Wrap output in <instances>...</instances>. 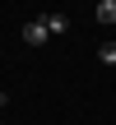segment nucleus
<instances>
[{
	"label": "nucleus",
	"mask_w": 116,
	"mask_h": 125,
	"mask_svg": "<svg viewBox=\"0 0 116 125\" xmlns=\"http://www.w3.org/2000/svg\"><path fill=\"white\" fill-rule=\"evenodd\" d=\"M46 37H51V28H46V19H37V23H28V28H23V42H28V46H42Z\"/></svg>",
	"instance_id": "nucleus-1"
},
{
	"label": "nucleus",
	"mask_w": 116,
	"mask_h": 125,
	"mask_svg": "<svg viewBox=\"0 0 116 125\" xmlns=\"http://www.w3.org/2000/svg\"><path fill=\"white\" fill-rule=\"evenodd\" d=\"M98 60H102V65H116V42H102V46H98Z\"/></svg>",
	"instance_id": "nucleus-3"
},
{
	"label": "nucleus",
	"mask_w": 116,
	"mask_h": 125,
	"mask_svg": "<svg viewBox=\"0 0 116 125\" xmlns=\"http://www.w3.org/2000/svg\"><path fill=\"white\" fill-rule=\"evenodd\" d=\"M46 28H51V32H65L70 19H65V14H46Z\"/></svg>",
	"instance_id": "nucleus-4"
},
{
	"label": "nucleus",
	"mask_w": 116,
	"mask_h": 125,
	"mask_svg": "<svg viewBox=\"0 0 116 125\" xmlns=\"http://www.w3.org/2000/svg\"><path fill=\"white\" fill-rule=\"evenodd\" d=\"M5 102H9V97H5V88H0V107H5Z\"/></svg>",
	"instance_id": "nucleus-5"
},
{
	"label": "nucleus",
	"mask_w": 116,
	"mask_h": 125,
	"mask_svg": "<svg viewBox=\"0 0 116 125\" xmlns=\"http://www.w3.org/2000/svg\"><path fill=\"white\" fill-rule=\"evenodd\" d=\"M93 19H98V23H116V0H98Z\"/></svg>",
	"instance_id": "nucleus-2"
}]
</instances>
